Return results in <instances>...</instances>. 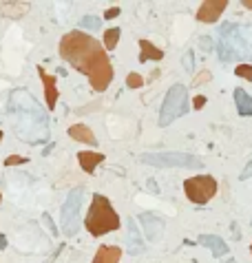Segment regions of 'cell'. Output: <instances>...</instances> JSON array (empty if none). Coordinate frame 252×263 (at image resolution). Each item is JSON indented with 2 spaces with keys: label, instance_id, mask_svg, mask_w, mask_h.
Masks as SVG:
<instances>
[{
  "label": "cell",
  "instance_id": "obj_25",
  "mask_svg": "<svg viewBox=\"0 0 252 263\" xmlns=\"http://www.w3.org/2000/svg\"><path fill=\"white\" fill-rule=\"evenodd\" d=\"M192 64H195V60H192V51H186V56H184V69L186 71H192Z\"/></svg>",
  "mask_w": 252,
  "mask_h": 263
},
{
  "label": "cell",
  "instance_id": "obj_28",
  "mask_svg": "<svg viewBox=\"0 0 252 263\" xmlns=\"http://www.w3.org/2000/svg\"><path fill=\"white\" fill-rule=\"evenodd\" d=\"M42 219H44V224H46V226H49V230H51V234H58V230H56V226H53V224H51V217H49V214H42Z\"/></svg>",
  "mask_w": 252,
  "mask_h": 263
},
{
  "label": "cell",
  "instance_id": "obj_23",
  "mask_svg": "<svg viewBox=\"0 0 252 263\" xmlns=\"http://www.w3.org/2000/svg\"><path fill=\"white\" fill-rule=\"evenodd\" d=\"M3 164L7 166V168H11V166H18V164H27V157H22V155H9Z\"/></svg>",
  "mask_w": 252,
  "mask_h": 263
},
{
  "label": "cell",
  "instance_id": "obj_8",
  "mask_svg": "<svg viewBox=\"0 0 252 263\" xmlns=\"http://www.w3.org/2000/svg\"><path fill=\"white\" fill-rule=\"evenodd\" d=\"M225 7H228L225 0H204L197 9V20L199 22H208V25L217 22L219 16L225 11Z\"/></svg>",
  "mask_w": 252,
  "mask_h": 263
},
{
  "label": "cell",
  "instance_id": "obj_14",
  "mask_svg": "<svg viewBox=\"0 0 252 263\" xmlns=\"http://www.w3.org/2000/svg\"><path fill=\"white\" fill-rule=\"evenodd\" d=\"M119 259H122L119 246H99L91 263H119Z\"/></svg>",
  "mask_w": 252,
  "mask_h": 263
},
{
  "label": "cell",
  "instance_id": "obj_13",
  "mask_svg": "<svg viewBox=\"0 0 252 263\" xmlns=\"http://www.w3.org/2000/svg\"><path fill=\"white\" fill-rule=\"evenodd\" d=\"M69 137L80 141V144H86V146H97V137L86 124H73L69 126Z\"/></svg>",
  "mask_w": 252,
  "mask_h": 263
},
{
  "label": "cell",
  "instance_id": "obj_35",
  "mask_svg": "<svg viewBox=\"0 0 252 263\" xmlns=\"http://www.w3.org/2000/svg\"><path fill=\"white\" fill-rule=\"evenodd\" d=\"M250 252H252V244H250Z\"/></svg>",
  "mask_w": 252,
  "mask_h": 263
},
{
  "label": "cell",
  "instance_id": "obj_17",
  "mask_svg": "<svg viewBox=\"0 0 252 263\" xmlns=\"http://www.w3.org/2000/svg\"><path fill=\"white\" fill-rule=\"evenodd\" d=\"M235 104H237V113L241 117L252 115V95H248L243 89H235Z\"/></svg>",
  "mask_w": 252,
  "mask_h": 263
},
{
  "label": "cell",
  "instance_id": "obj_29",
  "mask_svg": "<svg viewBox=\"0 0 252 263\" xmlns=\"http://www.w3.org/2000/svg\"><path fill=\"white\" fill-rule=\"evenodd\" d=\"M199 42H201V46H204L206 51H210V49H212V44H210V38H208V36H204L201 40H199Z\"/></svg>",
  "mask_w": 252,
  "mask_h": 263
},
{
  "label": "cell",
  "instance_id": "obj_9",
  "mask_svg": "<svg viewBox=\"0 0 252 263\" xmlns=\"http://www.w3.org/2000/svg\"><path fill=\"white\" fill-rule=\"evenodd\" d=\"M38 76L42 80V89H44V102H46V109L53 111L58 106V84H56V78L51 76V73H46L42 66H38Z\"/></svg>",
  "mask_w": 252,
  "mask_h": 263
},
{
  "label": "cell",
  "instance_id": "obj_5",
  "mask_svg": "<svg viewBox=\"0 0 252 263\" xmlns=\"http://www.w3.org/2000/svg\"><path fill=\"white\" fill-rule=\"evenodd\" d=\"M84 199V186H78L69 190L62 208H60V228L64 237H75L80 230V208Z\"/></svg>",
  "mask_w": 252,
  "mask_h": 263
},
{
  "label": "cell",
  "instance_id": "obj_26",
  "mask_svg": "<svg viewBox=\"0 0 252 263\" xmlns=\"http://www.w3.org/2000/svg\"><path fill=\"white\" fill-rule=\"evenodd\" d=\"M252 177V161H248V164H245V168L241 171V175H239V179L241 181H248Z\"/></svg>",
  "mask_w": 252,
  "mask_h": 263
},
{
  "label": "cell",
  "instance_id": "obj_27",
  "mask_svg": "<svg viewBox=\"0 0 252 263\" xmlns=\"http://www.w3.org/2000/svg\"><path fill=\"white\" fill-rule=\"evenodd\" d=\"M119 13H122V9H119V7H113V9H106L104 11V18L106 20H113V18H117Z\"/></svg>",
  "mask_w": 252,
  "mask_h": 263
},
{
  "label": "cell",
  "instance_id": "obj_31",
  "mask_svg": "<svg viewBox=\"0 0 252 263\" xmlns=\"http://www.w3.org/2000/svg\"><path fill=\"white\" fill-rule=\"evenodd\" d=\"M7 248V239H5V234H0V250H5Z\"/></svg>",
  "mask_w": 252,
  "mask_h": 263
},
{
  "label": "cell",
  "instance_id": "obj_22",
  "mask_svg": "<svg viewBox=\"0 0 252 263\" xmlns=\"http://www.w3.org/2000/svg\"><path fill=\"white\" fill-rule=\"evenodd\" d=\"M235 76H237V78L248 80V82H252V64H237Z\"/></svg>",
  "mask_w": 252,
  "mask_h": 263
},
{
  "label": "cell",
  "instance_id": "obj_24",
  "mask_svg": "<svg viewBox=\"0 0 252 263\" xmlns=\"http://www.w3.org/2000/svg\"><path fill=\"white\" fill-rule=\"evenodd\" d=\"M210 78H212V73H210V71L197 73V78L192 80V86H201V84H206V82H210Z\"/></svg>",
  "mask_w": 252,
  "mask_h": 263
},
{
  "label": "cell",
  "instance_id": "obj_33",
  "mask_svg": "<svg viewBox=\"0 0 252 263\" xmlns=\"http://www.w3.org/2000/svg\"><path fill=\"white\" fill-rule=\"evenodd\" d=\"M0 204H3V193H0Z\"/></svg>",
  "mask_w": 252,
  "mask_h": 263
},
{
  "label": "cell",
  "instance_id": "obj_4",
  "mask_svg": "<svg viewBox=\"0 0 252 263\" xmlns=\"http://www.w3.org/2000/svg\"><path fill=\"white\" fill-rule=\"evenodd\" d=\"M188 113V91L184 84H172L159 109V126H168Z\"/></svg>",
  "mask_w": 252,
  "mask_h": 263
},
{
  "label": "cell",
  "instance_id": "obj_2",
  "mask_svg": "<svg viewBox=\"0 0 252 263\" xmlns=\"http://www.w3.org/2000/svg\"><path fill=\"white\" fill-rule=\"evenodd\" d=\"M9 106L16 115V133L20 139L29 141V133L38 131L40 137H46V113L42 111L36 100L29 98V93L24 89H18L11 93L9 98ZM33 144H38L36 133H33Z\"/></svg>",
  "mask_w": 252,
  "mask_h": 263
},
{
  "label": "cell",
  "instance_id": "obj_7",
  "mask_svg": "<svg viewBox=\"0 0 252 263\" xmlns=\"http://www.w3.org/2000/svg\"><path fill=\"white\" fill-rule=\"evenodd\" d=\"M217 190H219V184L212 175H197V177H190V179L184 181L186 197L197 206L208 204V201L217 195Z\"/></svg>",
  "mask_w": 252,
  "mask_h": 263
},
{
  "label": "cell",
  "instance_id": "obj_6",
  "mask_svg": "<svg viewBox=\"0 0 252 263\" xmlns=\"http://www.w3.org/2000/svg\"><path fill=\"white\" fill-rule=\"evenodd\" d=\"M139 161L155 168H201L204 161L197 155L190 153H179V151H168V153H144L139 155Z\"/></svg>",
  "mask_w": 252,
  "mask_h": 263
},
{
  "label": "cell",
  "instance_id": "obj_19",
  "mask_svg": "<svg viewBox=\"0 0 252 263\" xmlns=\"http://www.w3.org/2000/svg\"><path fill=\"white\" fill-rule=\"evenodd\" d=\"M129 248H131V252H139V250H142V239H139L137 224L133 219H129Z\"/></svg>",
  "mask_w": 252,
  "mask_h": 263
},
{
  "label": "cell",
  "instance_id": "obj_32",
  "mask_svg": "<svg viewBox=\"0 0 252 263\" xmlns=\"http://www.w3.org/2000/svg\"><path fill=\"white\" fill-rule=\"evenodd\" d=\"M243 7L245 9H252V0H243Z\"/></svg>",
  "mask_w": 252,
  "mask_h": 263
},
{
  "label": "cell",
  "instance_id": "obj_21",
  "mask_svg": "<svg viewBox=\"0 0 252 263\" xmlns=\"http://www.w3.org/2000/svg\"><path fill=\"white\" fill-rule=\"evenodd\" d=\"M126 86H129V89H142L144 86V78L139 76V73H129V76H126Z\"/></svg>",
  "mask_w": 252,
  "mask_h": 263
},
{
  "label": "cell",
  "instance_id": "obj_12",
  "mask_svg": "<svg viewBox=\"0 0 252 263\" xmlns=\"http://www.w3.org/2000/svg\"><path fill=\"white\" fill-rule=\"evenodd\" d=\"M78 161H80V168L86 173V175H93L95 168L104 161V155L97 153V151H80L78 153Z\"/></svg>",
  "mask_w": 252,
  "mask_h": 263
},
{
  "label": "cell",
  "instance_id": "obj_11",
  "mask_svg": "<svg viewBox=\"0 0 252 263\" xmlns=\"http://www.w3.org/2000/svg\"><path fill=\"white\" fill-rule=\"evenodd\" d=\"M197 241H199V246L208 248V250L212 252V257H217V259L228 254V244H225L221 237H217V234H201Z\"/></svg>",
  "mask_w": 252,
  "mask_h": 263
},
{
  "label": "cell",
  "instance_id": "obj_15",
  "mask_svg": "<svg viewBox=\"0 0 252 263\" xmlns=\"http://www.w3.org/2000/svg\"><path fill=\"white\" fill-rule=\"evenodd\" d=\"M164 58V51L155 46L150 40H139V62H159Z\"/></svg>",
  "mask_w": 252,
  "mask_h": 263
},
{
  "label": "cell",
  "instance_id": "obj_3",
  "mask_svg": "<svg viewBox=\"0 0 252 263\" xmlns=\"http://www.w3.org/2000/svg\"><path fill=\"white\" fill-rule=\"evenodd\" d=\"M122 226L119 214L115 212V208L104 195H93V201L86 210V219H84V228L89 230L91 237H102Z\"/></svg>",
  "mask_w": 252,
  "mask_h": 263
},
{
  "label": "cell",
  "instance_id": "obj_10",
  "mask_svg": "<svg viewBox=\"0 0 252 263\" xmlns=\"http://www.w3.org/2000/svg\"><path fill=\"white\" fill-rule=\"evenodd\" d=\"M139 224L144 226V234L148 241H159V237H162L164 232V221L157 219L153 212H142L139 214Z\"/></svg>",
  "mask_w": 252,
  "mask_h": 263
},
{
  "label": "cell",
  "instance_id": "obj_20",
  "mask_svg": "<svg viewBox=\"0 0 252 263\" xmlns=\"http://www.w3.org/2000/svg\"><path fill=\"white\" fill-rule=\"evenodd\" d=\"M80 25H82L84 29H89V31H97L99 25H102V20H99L97 16H84L82 20H80Z\"/></svg>",
  "mask_w": 252,
  "mask_h": 263
},
{
  "label": "cell",
  "instance_id": "obj_1",
  "mask_svg": "<svg viewBox=\"0 0 252 263\" xmlns=\"http://www.w3.org/2000/svg\"><path fill=\"white\" fill-rule=\"evenodd\" d=\"M58 51L66 64H71L75 71L89 78L93 91L102 93L111 86L113 78H115V69H113L109 53L104 51L99 40L89 36L86 31L73 29L62 36Z\"/></svg>",
  "mask_w": 252,
  "mask_h": 263
},
{
  "label": "cell",
  "instance_id": "obj_34",
  "mask_svg": "<svg viewBox=\"0 0 252 263\" xmlns=\"http://www.w3.org/2000/svg\"><path fill=\"white\" fill-rule=\"evenodd\" d=\"M0 139H3V131H0Z\"/></svg>",
  "mask_w": 252,
  "mask_h": 263
},
{
  "label": "cell",
  "instance_id": "obj_18",
  "mask_svg": "<svg viewBox=\"0 0 252 263\" xmlns=\"http://www.w3.org/2000/svg\"><path fill=\"white\" fill-rule=\"evenodd\" d=\"M119 36H122V31H119V27H113V29H106L104 31V40H102V46H104V51H113L117 46L119 42Z\"/></svg>",
  "mask_w": 252,
  "mask_h": 263
},
{
  "label": "cell",
  "instance_id": "obj_30",
  "mask_svg": "<svg viewBox=\"0 0 252 263\" xmlns=\"http://www.w3.org/2000/svg\"><path fill=\"white\" fill-rule=\"evenodd\" d=\"M201 106H206V98L204 95H197L195 98V109H201Z\"/></svg>",
  "mask_w": 252,
  "mask_h": 263
},
{
  "label": "cell",
  "instance_id": "obj_16",
  "mask_svg": "<svg viewBox=\"0 0 252 263\" xmlns=\"http://www.w3.org/2000/svg\"><path fill=\"white\" fill-rule=\"evenodd\" d=\"M29 7H31L29 3H0V16L18 20L29 11Z\"/></svg>",
  "mask_w": 252,
  "mask_h": 263
}]
</instances>
